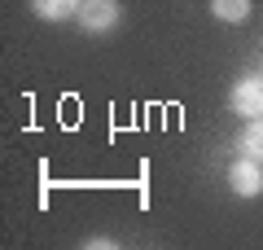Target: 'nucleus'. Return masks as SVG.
<instances>
[{"label": "nucleus", "instance_id": "nucleus-3", "mask_svg": "<svg viewBox=\"0 0 263 250\" xmlns=\"http://www.w3.org/2000/svg\"><path fill=\"white\" fill-rule=\"evenodd\" d=\"M228 189H233L237 198H259L263 193V163L241 154L233 167H228Z\"/></svg>", "mask_w": 263, "mask_h": 250}, {"label": "nucleus", "instance_id": "nucleus-4", "mask_svg": "<svg viewBox=\"0 0 263 250\" xmlns=\"http://www.w3.org/2000/svg\"><path fill=\"white\" fill-rule=\"evenodd\" d=\"M84 0H31V13L40 22H70Z\"/></svg>", "mask_w": 263, "mask_h": 250}, {"label": "nucleus", "instance_id": "nucleus-5", "mask_svg": "<svg viewBox=\"0 0 263 250\" xmlns=\"http://www.w3.org/2000/svg\"><path fill=\"white\" fill-rule=\"evenodd\" d=\"M237 154L259 158V163H263V119H246L241 136H237Z\"/></svg>", "mask_w": 263, "mask_h": 250}, {"label": "nucleus", "instance_id": "nucleus-6", "mask_svg": "<svg viewBox=\"0 0 263 250\" xmlns=\"http://www.w3.org/2000/svg\"><path fill=\"white\" fill-rule=\"evenodd\" d=\"M250 0H211V13H215L219 22H228V27H241L246 18H250Z\"/></svg>", "mask_w": 263, "mask_h": 250}, {"label": "nucleus", "instance_id": "nucleus-7", "mask_svg": "<svg viewBox=\"0 0 263 250\" xmlns=\"http://www.w3.org/2000/svg\"><path fill=\"white\" fill-rule=\"evenodd\" d=\"M84 246H92V250H110V246H114V237H88Z\"/></svg>", "mask_w": 263, "mask_h": 250}, {"label": "nucleus", "instance_id": "nucleus-2", "mask_svg": "<svg viewBox=\"0 0 263 250\" xmlns=\"http://www.w3.org/2000/svg\"><path fill=\"white\" fill-rule=\"evenodd\" d=\"M228 110L241 119H263V75H241L228 88Z\"/></svg>", "mask_w": 263, "mask_h": 250}, {"label": "nucleus", "instance_id": "nucleus-1", "mask_svg": "<svg viewBox=\"0 0 263 250\" xmlns=\"http://www.w3.org/2000/svg\"><path fill=\"white\" fill-rule=\"evenodd\" d=\"M75 22H79L84 35H110V31L123 22V5L119 0H84L79 13H75Z\"/></svg>", "mask_w": 263, "mask_h": 250}]
</instances>
